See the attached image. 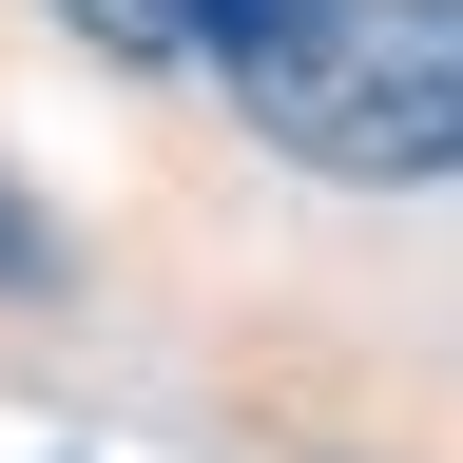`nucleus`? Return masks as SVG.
<instances>
[{
	"label": "nucleus",
	"mask_w": 463,
	"mask_h": 463,
	"mask_svg": "<svg viewBox=\"0 0 463 463\" xmlns=\"http://www.w3.org/2000/svg\"><path fill=\"white\" fill-rule=\"evenodd\" d=\"M232 116H251L289 174L444 194L463 174V0H309L270 58H232Z\"/></svg>",
	"instance_id": "obj_1"
},
{
	"label": "nucleus",
	"mask_w": 463,
	"mask_h": 463,
	"mask_svg": "<svg viewBox=\"0 0 463 463\" xmlns=\"http://www.w3.org/2000/svg\"><path fill=\"white\" fill-rule=\"evenodd\" d=\"M174 20H194V58H213V78H232V58H270L289 20H309V0H174Z\"/></svg>",
	"instance_id": "obj_2"
},
{
	"label": "nucleus",
	"mask_w": 463,
	"mask_h": 463,
	"mask_svg": "<svg viewBox=\"0 0 463 463\" xmlns=\"http://www.w3.org/2000/svg\"><path fill=\"white\" fill-rule=\"evenodd\" d=\"M58 20H78L97 58H194V20H174V0H58Z\"/></svg>",
	"instance_id": "obj_3"
},
{
	"label": "nucleus",
	"mask_w": 463,
	"mask_h": 463,
	"mask_svg": "<svg viewBox=\"0 0 463 463\" xmlns=\"http://www.w3.org/2000/svg\"><path fill=\"white\" fill-rule=\"evenodd\" d=\"M0 289H58V213L20 194V174H0Z\"/></svg>",
	"instance_id": "obj_4"
}]
</instances>
